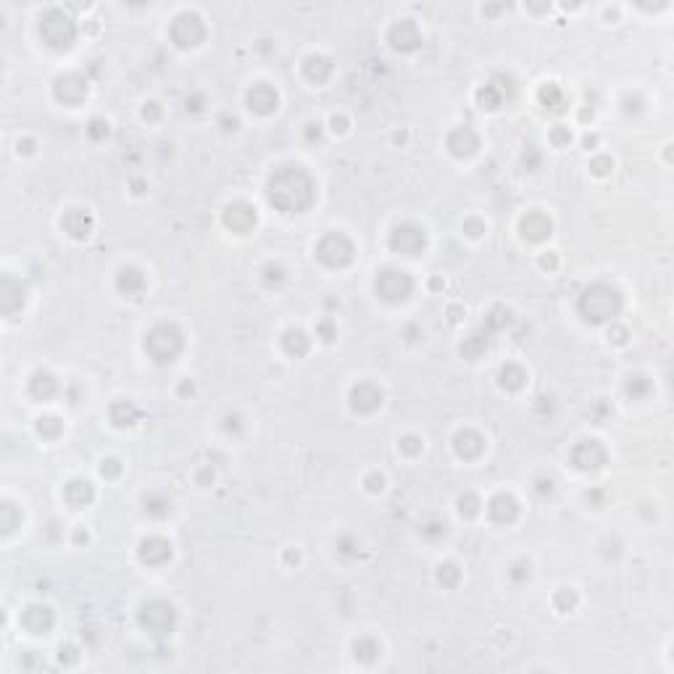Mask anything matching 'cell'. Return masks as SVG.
Returning a JSON list of instances; mask_svg holds the SVG:
<instances>
[{"label":"cell","mask_w":674,"mask_h":674,"mask_svg":"<svg viewBox=\"0 0 674 674\" xmlns=\"http://www.w3.org/2000/svg\"><path fill=\"white\" fill-rule=\"evenodd\" d=\"M269 201L284 213H298L314 203V182L300 166H282L269 179Z\"/></svg>","instance_id":"6da1fadb"},{"label":"cell","mask_w":674,"mask_h":674,"mask_svg":"<svg viewBox=\"0 0 674 674\" xmlns=\"http://www.w3.org/2000/svg\"><path fill=\"white\" fill-rule=\"evenodd\" d=\"M619 306H622V298L608 284H592L580 298V314L592 324L614 319L619 314Z\"/></svg>","instance_id":"7a4b0ae2"},{"label":"cell","mask_w":674,"mask_h":674,"mask_svg":"<svg viewBox=\"0 0 674 674\" xmlns=\"http://www.w3.org/2000/svg\"><path fill=\"white\" fill-rule=\"evenodd\" d=\"M145 351L153 355V361H158V364L174 361V355L182 351V335H179L174 324H158V327L148 332Z\"/></svg>","instance_id":"3957f363"},{"label":"cell","mask_w":674,"mask_h":674,"mask_svg":"<svg viewBox=\"0 0 674 674\" xmlns=\"http://www.w3.org/2000/svg\"><path fill=\"white\" fill-rule=\"evenodd\" d=\"M40 35L50 47H69L74 43V22L61 11H50L40 24Z\"/></svg>","instance_id":"277c9868"},{"label":"cell","mask_w":674,"mask_h":674,"mask_svg":"<svg viewBox=\"0 0 674 674\" xmlns=\"http://www.w3.org/2000/svg\"><path fill=\"white\" fill-rule=\"evenodd\" d=\"M316 256H319V261L321 263H327V266H343V263H348L351 256H353V245H351V240H348L345 235L332 232V235L321 237V243L316 245Z\"/></svg>","instance_id":"5b68a950"},{"label":"cell","mask_w":674,"mask_h":674,"mask_svg":"<svg viewBox=\"0 0 674 674\" xmlns=\"http://www.w3.org/2000/svg\"><path fill=\"white\" fill-rule=\"evenodd\" d=\"M140 622L142 627H148L155 635H164L169 629L174 627V608L164 601H153V604L142 606L140 611Z\"/></svg>","instance_id":"8992f818"},{"label":"cell","mask_w":674,"mask_h":674,"mask_svg":"<svg viewBox=\"0 0 674 674\" xmlns=\"http://www.w3.org/2000/svg\"><path fill=\"white\" fill-rule=\"evenodd\" d=\"M411 279L406 272H395V269H385L377 277V293L385 300H403V298L411 293Z\"/></svg>","instance_id":"52a82bcc"},{"label":"cell","mask_w":674,"mask_h":674,"mask_svg":"<svg viewBox=\"0 0 674 674\" xmlns=\"http://www.w3.org/2000/svg\"><path fill=\"white\" fill-rule=\"evenodd\" d=\"M424 243H427L424 229H419V227H414V224L395 227V229H392V235H390L392 250L406 253V256H416L419 250L424 248Z\"/></svg>","instance_id":"ba28073f"},{"label":"cell","mask_w":674,"mask_h":674,"mask_svg":"<svg viewBox=\"0 0 674 674\" xmlns=\"http://www.w3.org/2000/svg\"><path fill=\"white\" fill-rule=\"evenodd\" d=\"M203 35H206V29H203L201 19H198L195 13H182L177 22L171 24V37H174V43L182 47L198 45V43L203 40Z\"/></svg>","instance_id":"9c48e42d"},{"label":"cell","mask_w":674,"mask_h":674,"mask_svg":"<svg viewBox=\"0 0 674 674\" xmlns=\"http://www.w3.org/2000/svg\"><path fill=\"white\" fill-rule=\"evenodd\" d=\"M604 459H606V450L595 440H585L572 453V461L577 464L580 469H598L604 464Z\"/></svg>","instance_id":"30bf717a"},{"label":"cell","mask_w":674,"mask_h":674,"mask_svg":"<svg viewBox=\"0 0 674 674\" xmlns=\"http://www.w3.org/2000/svg\"><path fill=\"white\" fill-rule=\"evenodd\" d=\"M379 403H382V392L369 382L353 388V392H351V406L358 414H372L374 408H379Z\"/></svg>","instance_id":"8fae6325"},{"label":"cell","mask_w":674,"mask_h":674,"mask_svg":"<svg viewBox=\"0 0 674 674\" xmlns=\"http://www.w3.org/2000/svg\"><path fill=\"white\" fill-rule=\"evenodd\" d=\"M87 95V82L77 74H66L56 82V98L63 103H79Z\"/></svg>","instance_id":"7c38bea8"},{"label":"cell","mask_w":674,"mask_h":674,"mask_svg":"<svg viewBox=\"0 0 674 674\" xmlns=\"http://www.w3.org/2000/svg\"><path fill=\"white\" fill-rule=\"evenodd\" d=\"M224 224L235 232H248L250 227L256 224V211L245 203H232L224 211Z\"/></svg>","instance_id":"4fadbf2b"},{"label":"cell","mask_w":674,"mask_h":674,"mask_svg":"<svg viewBox=\"0 0 674 674\" xmlns=\"http://www.w3.org/2000/svg\"><path fill=\"white\" fill-rule=\"evenodd\" d=\"M521 235L527 237V240H533V243H540V240H545V237L551 235V219L545 216V213H527L524 219H521Z\"/></svg>","instance_id":"5bb4252c"},{"label":"cell","mask_w":674,"mask_h":674,"mask_svg":"<svg viewBox=\"0 0 674 674\" xmlns=\"http://www.w3.org/2000/svg\"><path fill=\"white\" fill-rule=\"evenodd\" d=\"M22 625L29 632L43 635V632H47V629L53 627V614H50V608H45V606H29L22 616Z\"/></svg>","instance_id":"9a60e30c"},{"label":"cell","mask_w":674,"mask_h":674,"mask_svg":"<svg viewBox=\"0 0 674 674\" xmlns=\"http://www.w3.org/2000/svg\"><path fill=\"white\" fill-rule=\"evenodd\" d=\"M487 511H490V516L496 521H500V524H506V521H514L516 519V514H519V506H516V500L511 496H496L493 500H490V506H487Z\"/></svg>","instance_id":"2e32d148"},{"label":"cell","mask_w":674,"mask_h":674,"mask_svg":"<svg viewBox=\"0 0 674 674\" xmlns=\"http://www.w3.org/2000/svg\"><path fill=\"white\" fill-rule=\"evenodd\" d=\"M248 103L253 111L259 114H269L277 108V93H274L269 84H256L253 90L248 93Z\"/></svg>","instance_id":"e0dca14e"},{"label":"cell","mask_w":674,"mask_h":674,"mask_svg":"<svg viewBox=\"0 0 674 674\" xmlns=\"http://www.w3.org/2000/svg\"><path fill=\"white\" fill-rule=\"evenodd\" d=\"M448 148L453 155H469L477 151V135H474L469 127H461V130L450 132L448 137Z\"/></svg>","instance_id":"ac0fdd59"},{"label":"cell","mask_w":674,"mask_h":674,"mask_svg":"<svg viewBox=\"0 0 674 674\" xmlns=\"http://www.w3.org/2000/svg\"><path fill=\"white\" fill-rule=\"evenodd\" d=\"M169 556H171V548H169L166 540H161V537H148V540H142V545H140L142 561H148V564H161V561H166Z\"/></svg>","instance_id":"d6986e66"},{"label":"cell","mask_w":674,"mask_h":674,"mask_svg":"<svg viewBox=\"0 0 674 674\" xmlns=\"http://www.w3.org/2000/svg\"><path fill=\"white\" fill-rule=\"evenodd\" d=\"M482 448L485 445H482V438L477 432H469L466 429V432H459L456 435V453L464 456V459H477L482 453Z\"/></svg>","instance_id":"ffe728a7"},{"label":"cell","mask_w":674,"mask_h":674,"mask_svg":"<svg viewBox=\"0 0 674 674\" xmlns=\"http://www.w3.org/2000/svg\"><path fill=\"white\" fill-rule=\"evenodd\" d=\"M63 229H66L71 237H84L90 229H93V219H90L84 211H69L66 216H63Z\"/></svg>","instance_id":"44dd1931"},{"label":"cell","mask_w":674,"mask_h":674,"mask_svg":"<svg viewBox=\"0 0 674 674\" xmlns=\"http://www.w3.org/2000/svg\"><path fill=\"white\" fill-rule=\"evenodd\" d=\"M63 496H66V500H69L71 506H84V503L93 500V485L84 482V480H74V482L66 485Z\"/></svg>","instance_id":"7402d4cb"},{"label":"cell","mask_w":674,"mask_h":674,"mask_svg":"<svg viewBox=\"0 0 674 674\" xmlns=\"http://www.w3.org/2000/svg\"><path fill=\"white\" fill-rule=\"evenodd\" d=\"M392 43H395V47H401V50H411V47L419 43V32H416V26L411 22H401L395 29H392Z\"/></svg>","instance_id":"603a6c76"},{"label":"cell","mask_w":674,"mask_h":674,"mask_svg":"<svg viewBox=\"0 0 674 674\" xmlns=\"http://www.w3.org/2000/svg\"><path fill=\"white\" fill-rule=\"evenodd\" d=\"M111 419H114L118 427L132 424V422L137 419V408H135L130 401H118L111 406Z\"/></svg>","instance_id":"cb8c5ba5"},{"label":"cell","mask_w":674,"mask_h":674,"mask_svg":"<svg viewBox=\"0 0 674 674\" xmlns=\"http://www.w3.org/2000/svg\"><path fill=\"white\" fill-rule=\"evenodd\" d=\"M330 71H332V63L327 59H321V56H314V59L306 61V74L314 82H324L330 77Z\"/></svg>","instance_id":"d4e9b609"},{"label":"cell","mask_w":674,"mask_h":674,"mask_svg":"<svg viewBox=\"0 0 674 674\" xmlns=\"http://www.w3.org/2000/svg\"><path fill=\"white\" fill-rule=\"evenodd\" d=\"M284 348H287V353L303 355L308 351V337L300 330H287L284 332Z\"/></svg>","instance_id":"484cf974"},{"label":"cell","mask_w":674,"mask_h":674,"mask_svg":"<svg viewBox=\"0 0 674 674\" xmlns=\"http://www.w3.org/2000/svg\"><path fill=\"white\" fill-rule=\"evenodd\" d=\"M29 390H32V395H37V398H50V395L56 392V379L50 377V374H35V377H32V385H29Z\"/></svg>","instance_id":"4316f807"},{"label":"cell","mask_w":674,"mask_h":674,"mask_svg":"<svg viewBox=\"0 0 674 674\" xmlns=\"http://www.w3.org/2000/svg\"><path fill=\"white\" fill-rule=\"evenodd\" d=\"M142 274L137 272V269H124V272L118 274V290H124V293H135V290H140L142 287Z\"/></svg>","instance_id":"83f0119b"},{"label":"cell","mask_w":674,"mask_h":674,"mask_svg":"<svg viewBox=\"0 0 674 674\" xmlns=\"http://www.w3.org/2000/svg\"><path fill=\"white\" fill-rule=\"evenodd\" d=\"M500 382H503V388H509V390H519L521 385H524V372H521L519 367L509 364V367H503V372H500Z\"/></svg>","instance_id":"f1b7e54d"},{"label":"cell","mask_w":674,"mask_h":674,"mask_svg":"<svg viewBox=\"0 0 674 674\" xmlns=\"http://www.w3.org/2000/svg\"><path fill=\"white\" fill-rule=\"evenodd\" d=\"M353 651H355V659H361V661H374L379 653V645L374 643V640L361 638V640H355Z\"/></svg>","instance_id":"f546056e"},{"label":"cell","mask_w":674,"mask_h":674,"mask_svg":"<svg viewBox=\"0 0 674 674\" xmlns=\"http://www.w3.org/2000/svg\"><path fill=\"white\" fill-rule=\"evenodd\" d=\"M477 98H480L482 108H498L500 106V100H503V93L498 90L496 84H485V87L477 93Z\"/></svg>","instance_id":"4dcf8cb0"},{"label":"cell","mask_w":674,"mask_h":674,"mask_svg":"<svg viewBox=\"0 0 674 674\" xmlns=\"http://www.w3.org/2000/svg\"><path fill=\"white\" fill-rule=\"evenodd\" d=\"M540 100H543L545 108H558V103H561V90H558L556 84H548V87L540 90Z\"/></svg>","instance_id":"1f68e13d"},{"label":"cell","mask_w":674,"mask_h":674,"mask_svg":"<svg viewBox=\"0 0 674 674\" xmlns=\"http://www.w3.org/2000/svg\"><path fill=\"white\" fill-rule=\"evenodd\" d=\"M40 432H45V435H59L61 432V422L59 419H53V416H45V419H40Z\"/></svg>","instance_id":"d6a6232c"},{"label":"cell","mask_w":674,"mask_h":674,"mask_svg":"<svg viewBox=\"0 0 674 674\" xmlns=\"http://www.w3.org/2000/svg\"><path fill=\"white\" fill-rule=\"evenodd\" d=\"M440 582H445V585H456V580H459V569L453 567V564H445V567H440Z\"/></svg>","instance_id":"836d02e7"},{"label":"cell","mask_w":674,"mask_h":674,"mask_svg":"<svg viewBox=\"0 0 674 674\" xmlns=\"http://www.w3.org/2000/svg\"><path fill=\"white\" fill-rule=\"evenodd\" d=\"M629 395H640V392L648 390V379L645 377H629V385H627Z\"/></svg>","instance_id":"e575fe53"},{"label":"cell","mask_w":674,"mask_h":674,"mask_svg":"<svg viewBox=\"0 0 674 674\" xmlns=\"http://www.w3.org/2000/svg\"><path fill=\"white\" fill-rule=\"evenodd\" d=\"M459 503H461V506H459V509H461V514H466V516H472V514H477V506H480V500H477V498H474V496L461 498Z\"/></svg>","instance_id":"d590c367"},{"label":"cell","mask_w":674,"mask_h":674,"mask_svg":"<svg viewBox=\"0 0 674 674\" xmlns=\"http://www.w3.org/2000/svg\"><path fill=\"white\" fill-rule=\"evenodd\" d=\"M556 604H558V608H561V611H569V608L574 606V595H572V592H558Z\"/></svg>","instance_id":"8d00e7d4"},{"label":"cell","mask_w":674,"mask_h":674,"mask_svg":"<svg viewBox=\"0 0 674 674\" xmlns=\"http://www.w3.org/2000/svg\"><path fill=\"white\" fill-rule=\"evenodd\" d=\"M401 448L406 450V453H419V450H422V443H419L416 438H403Z\"/></svg>","instance_id":"74e56055"},{"label":"cell","mask_w":674,"mask_h":674,"mask_svg":"<svg viewBox=\"0 0 674 674\" xmlns=\"http://www.w3.org/2000/svg\"><path fill=\"white\" fill-rule=\"evenodd\" d=\"M106 132H108V124H103L100 118H95L93 124H90V135H93V137H100V135H106Z\"/></svg>","instance_id":"f35d334b"},{"label":"cell","mask_w":674,"mask_h":674,"mask_svg":"<svg viewBox=\"0 0 674 674\" xmlns=\"http://www.w3.org/2000/svg\"><path fill=\"white\" fill-rule=\"evenodd\" d=\"M608 169H611V161H608V158H598V161H592V171H595V174H606Z\"/></svg>","instance_id":"ab89813d"},{"label":"cell","mask_w":674,"mask_h":674,"mask_svg":"<svg viewBox=\"0 0 674 674\" xmlns=\"http://www.w3.org/2000/svg\"><path fill=\"white\" fill-rule=\"evenodd\" d=\"M551 137H553V142H569V140H572V135H569V132H564V130H553V135H551Z\"/></svg>","instance_id":"60d3db41"},{"label":"cell","mask_w":674,"mask_h":674,"mask_svg":"<svg viewBox=\"0 0 674 674\" xmlns=\"http://www.w3.org/2000/svg\"><path fill=\"white\" fill-rule=\"evenodd\" d=\"M369 490H382V477H369Z\"/></svg>","instance_id":"b9f144b4"}]
</instances>
